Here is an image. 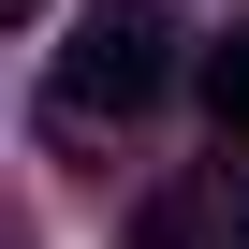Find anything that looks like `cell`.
Segmentation results:
<instances>
[{"instance_id": "1", "label": "cell", "mask_w": 249, "mask_h": 249, "mask_svg": "<svg viewBox=\"0 0 249 249\" xmlns=\"http://www.w3.org/2000/svg\"><path fill=\"white\" fill-rule=\"evenodd\" d=\"M176 88V15H161V0H103V15L59 44V117H88V132H103V117H147Z\"/></svg>"}, {"instance_id": "2", "label": "cell", "mask_w": 249, "mask_h": 249, "mask_svg": "<svg viewBox=\"0 0 249 249\" xmlns=\"http://www.w3.org/2000/svg\"><path fill=\"white\" fill-rule=\"evenodd\" d=\"M132 249H249V205H234V191H161Z\"/></svg>"}, {"instance_id": "4", "label": "cell", "mask_w": 249, "mask_h": 249, "mask_svg": "<svg viewBox=\"0 0 249 249\" xmlns=\"http://www.w3.org/2000/svg\"><path fill=\"white\" fill-rule=\"evenodd\" d=\"M15 15H44V0H15Z\"/></svg>"}, {"instance_id": "3", "label": "cell", "mask_w": 249, "mask_h": 249, "mask_svg": "<svg viewBox=\"0 0 249 249\" xmlns=\"http://www.w3.org/2000/svg\"><path fill=\"white\" fill-rule=\"evenodd\" d=\"M191 88H205V117H220V147H249V30H234V44H205V73H191Z\"/></svg>"}]
</instances>
